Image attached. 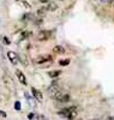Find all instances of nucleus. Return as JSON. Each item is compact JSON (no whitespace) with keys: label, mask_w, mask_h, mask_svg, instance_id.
I'll return each mask as SVG.
<instances>
[{"label":"nucleus","mask_w":114,"mask_h":120,"mask_svg":"<svg viewBox=\"0 0 114 120\" xmlns=\"http://www.w3.org/2000/svg\"><path fill=\"white\" fill-rule=\"evenodd\" d=\"M46 7V10H47V12L49 11V12H53V11H55V10L58 8V5H57V3H48V5L47 6H45Z\"/></svg>","instance_id":"obj_8"},{"label":"nucleus","mask_w":114,"mask_h":120,"mask_svg":"<svg viewBox=\"0 0 114 120\" xmlns=\"http://www.w3.org/2000/svg\"><path fill=\"white\" fill-rule=\"evenodd\" d=\"M22 4H23V6H24V7H27V8H30V7H31V5H30L28 1H25V0H23Z\"/></svg>","instance_id":"obj_19"},{"label":"nucleus","mask_w":114,"mask_h":120,"mask_svg":"<svg viewBox=\"0 0 114 120\" xmlns=\"http://www.w3.org/2000/svg\"><path fill=\"white\" fill-rule=\"evenodd\" d=\"M31 31H23L22 34H20V40H24V38H28L29 36H31Z\"/></svg>","instance_id":"obj_15"},{"label":"nucleus","mask_w":114,"mask_h":120,"mask_svg":"<svg viewBox=\"0 0 114 120\" xmlns=\"http://www.w3.org/2000/svg\"><path fill=\"white\" fill-rule=\"evenodd\" d=\"M59 65H61V66L70 65V59H61V60H59Z\"/></svg>","instance_id":"obj_16"},{"label":"nucleus","mask_w":114,"mask_h":120,"mask_svg":"<svg viewBox=\"0 0 114 120\" xmlns=\"http://www.w3.org/2000/svg\"><path fill=\"white\" fill-rule=\"evenodd\" d=\"M0 115H1L3 118H6V116H7V115H6V113H5L4 111H1V109H0Z\"/></svg>","instance_id":"obj_23"},{"label":"nucleus","mask_w":114,"mask_h":120,"mask_svg":"<svg viewBox=\"0 0 114 120\" xmlns=\"http://www.w3.org/2000/svg\"><path fill=\"white\" fill-rule=\"evenodd\" d=\"M29 18H31V15L27 13V15H24V16H23V21H27V19H29Z\"/></svg>","instance_id":"obj_20"},{"label":"nucleus","mask_w":114,"mask_h":120,"mask_svg":"<svg viewBox=\"0 0 114 120\" xmlns=\"http://www.w3.org/2000/svg\"><path fill=\"white\" fill-rule=\"evenodd\" d=\"M17 1H18V0H17Z\"/></svg>","instance_id":"obj_25"},{"label":"nucleus","mask_w":114,"mask_h":120,"mask_svg":"<svg viewBox=\"0 0 114 120\" xmlns=\"http://www.w3.org/2000/svg\"><path fill=\"white\" fill-rule=\"evenodd\" d=\"M53 52L55 54H63V53H65V49L63 48V46H54Z\"/></svg>","instance_id":"obj_11"},{"label":"nucleus","mask_w":114,"mask_h":120,"mask_svg":"<svg viewBox=\"0 0 114 120\" xmlns=\"http://www.w3.org/2000/svg\"><path fill=\"white\" fill-rule=\"evenodd\" d=\"M16 75H17V77H18V79H19L20 84L27 85V78H25L24 73H23L22 71H20V70H16Z\"/></svg>","instance_id":"obj_7"},{"label":"nucleus","mask_w":114,"mask_h":120,"mask_svg":"<svg viewBox=\"0 0 114 120\" xmlns=\"http://www.w3.org/2000/svg\"><path fill=\"white\" fill-rule=\"evenodd\" d=\"M58 101L59 102H61V103H65V102H68L70 101V95L68 94H63V95H61L59 98H58Z\"/></svg>","instance_id":"obj_10"},{"label":"nucleus","mask_w":114,"mask_h":120,"mask_svg":"<svg viewBox=\"0 0 114 120\" xmlns=\"http://www.w3.org/2000/svg\"><path fill=\"white\" fill-rule=\"evenodd\" d=\"M25 97H27V100L29 101V103H30V105H31V106H35V103H34V101H33V98L29 96V94H28V93H25Z\"/></svg>","instance_id":"obj_17"},{"label":"nucleus","mask_w":114,"mask_h":120,"mask_svg":"<svg viewBox=\"0 0 114 120\" xmlns=\"http://www.w3.org/2000/svg\"><path fill=\"white\" fill-rule=\"evenodd\" d=\"M76 106H72V107H68V108H64V109H61L60 112H58V114L60 115V116H63V118H66L67 119V116H68V114L71 113V111Z\"/></svg>","instance_id":"obj_6"},{"label":"nucleus","mask_w":114,"mask_h":120,"mask_svg":"<svg viewBox=\"0 0 114 120\" xmlns=\"http://www.w3.org/2000/svg\"><path fill=\"white\" fill-rule=\"evenodd\" d=\"M7 58H8L10 61L12 63V65H17L18 64V55L15 52H12V51L7 52Z\"/></svg>","instance_id":"obj_4"},{"label":"nucleus","mask_w":114,"mask_h":120,"mask_svg":"<svg viewBox=\"0 0 114 120\" xmlns=\"http://www.w3.org/2000/svg\"><path fill=\"white\" fill-rule=\"evenodd\" d=\"M59 90H61V88L59 86V84H58L57 82H54V83H52V85L48 88V93H49V95H50L52 97H53V96L59 91Z\"/></svg>","instance_id":"obj_3"},{"label":"nucleus","mask_w":114,"mask_h":120,"mask_svg":"<svg viewBox=\"0 0 114 120\" xmlns=\"http://www.w3.org/2000/svg\"><path fill=\"white\" fill-rule=\"evenodd\" d=\"M31 93H33V96L37 100V101L41 102V101L43 100V95H42V93H41L40 90H37L36 88H34V86L31 88Z\"/></svg>","instance_id":"obj_5"},{"label":"nucleus","mask_w":114,"mask_h":120,"mask_svg":"<svg viewBox=\"0 0 114 120\" xmlns=\"http://www.w3.org/2000/svg\"><path fill=\"white\" fill-rule=\"evenodd\" d=\"M52 33L49 30H41V31L37 34V40L38 41H47V40L50 37Z\"/></svg>","instance_id":"obj_2"},{"label":"nucleus","mask_w":114,"mask_h":120,"mask_svg":"<svg viewBox=\"0 0 114 120\" xmlns=\"http://www.w3.org/2000/svg\"><path fill=\"white\" fill-rule=\"evenodd\" d=\"M3 40H4V42H5L6 45H10V40H8L6 36H4V38H3Z\"/></svg>","instance_id":"obj_22"},{"label":"nucleus","mask_w":114,"mask_h":120,"mask_svg":"<svg viewBox=\"0 0 114 120\" xmlns=\"http://www.w3.org/2000/svg\"><path fill=\"white\" fill-rule=\"evenodd\" d=\"M20 108H22V106H20V102H19V101H16V102H15V109H16V111H20Z\"/></svg>","instance_id":"obj_18"},{"label":"nucleus","mask_w":114,"mask_h":120,"mask_svg":"<svg viewBox=\"0 0 114 120\" xmlns=\"http://www.w3.org/2000/svg\"><path fill=\"white\" fill-rule=\"evenodd\" d=\"M34 118H35V114H34V113H29V114H28V119L33 120Z\"/></svg>","instance_id":"obj_21"},{"label":"nucleus","mask_w":114,"mask_h":120,"mask_svg":"<svg viewBox=\"0 0 114 120\" xmlns=\"http://www.w3.org/2000/svg\"><path fill=\"white\" fill-rule=\"evenodd\" d=\"M46 13H47L46 7H41V8H38V10H37V12H36L37 18H43V17L46 16Z\"/></svg>","instance_id":"obj_9"},{"label":"nucleus","mask_w":114,"mask_h":120,"mask_svg":"<svg viewBox=\"0 0 114 120\" xmlns=\"http://www.w3.org/2000/svg\"><path fill=\"white\" fill-rule=\"evenodd\" d=\"M60 75H61L60 70H55V71H49V72H48V76H49L50 78H57V77H59Z\"/></svg>","instance_id":"obj_12"},{"label":"nucleus","mask_w":114,"mask_h":120,"mask_svg":"<svg viewBox=\"0 0 114 120\" xmlns=\"http://www.w3.org/2000/svg\"><path fill=\"white\" fill-rule=\"evenodd\" d=\"M4 82L6 83V85H7L8 88H11V86H12V84H13V83H12V79L10 78L8 76H4Z\"/></svg>","instance_id":"obj_14"},{"label":"nucleus","mask_w":114,"mask_h":120,"mask_svg":"<svg viewBox=\"0 0 114 120\" xmlns=\"http://www.w3.org/2000/svg\"><path fill=\"white\" fill-rule=\"evenodd\" d=\"M76 116H77V107H75V108L71 111V113H70L68 116H67V120H73Z\"/></svg>","instance_id":"obj_13"},{"label":"nucleus","mask_w":114,"mask_h":120,"mask_svg":"<svg viewBox=\"0 0 114 120\" xmlns=\"http://www.w3.org/2000/svg\"><path fill=\"white\" fill-rule=\"evenodd\" d=\"M79 120H80V119H79Z\"/></svg>","instance_id":"obj_26"},{"label":"nucleus","mask_w":114,"mask_h":120,"mask_svg":"<svg viewBox=\"0 0 114 120\" xmlns=\"http://www.w3.org/2000/svg\"><path fill=\"white\" fill-rule=\"evenodd\" d=\"M52 55H48V54H43V55H40L36 60H35V64H37V65H42V64H45V63H49V61H52Z\"/></svg>","instance_id":"obj_1"},{"label":"nucleus","mask_w":114,"mask_h":120,"mask_svg":"<svg viewBox=\"0 0 114 120\" xmlns=\"http://www.w3.org/2000/svg\"><path fill=\"white\" fill-rule=\"evenodd\" d=\"M41 3H49V0H40Z\"/></svg>","instance_id":"obj_24"},{"label":"nucleus","mask_w":114,"mask_h":120,"mask_svg":"<svg viewBox=\"0 0 114 120\" xmlns=\"http://www.w3.org/2000/svg\"><path fill=\"white\" fill-rule=\"evenodd\" d=\"M94 120H95V119H94Z\"/></svg>","instance_id":"obj_27"}]
</instances>
